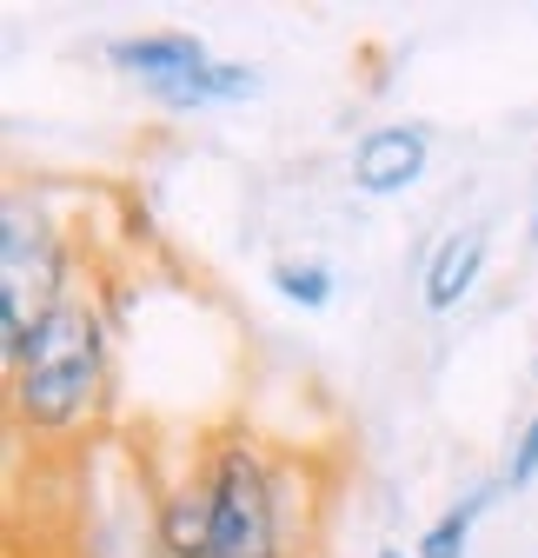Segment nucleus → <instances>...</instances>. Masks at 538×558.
I'll return each instance as SVG.
<instances>
[{
	"instance_id": "423d86ee",
	"label": "nucleus",
	"mask_w": 538,
	"mask_h": 558,
	"mask_svg": "<svg viewBox=\"0 0 538 558\" xmlns=\"http://www.w3.org/2000/svg\"><path fill=\"white\" fill-rule=\"evenodd\" d=\"M154 532H160L167 558H207V545H213V485H207V472L180 478L173 493L160 499Z\"/></svg>"
},
{
	"instance_id": "0eeeda50",
	"label": "nucleus",
	"mask_w": 538,
	"mask_h": 558,
	"mask_svg": "<svg viewBox=\"0 0 538 558\" xmlns=\"http://www.w3.org/2000/svg\"><path fill=\"white\" fill-rule=\"evenodd\" d=\"M479 272H486V227H458L439 240L432 266H426V306L432 313H452L465 293L479 287Z\"/></svg>"
},
{
	"instance_id": "39448f33",
	"label": "nucleus",
	"mask_w": 538,
	"mask_h": 558,
	"mask_svg": "<svg viewBox=\"0 0 538 558\" xmlns=\"http://www.w3.org/2000/svg\"><path fill=\"white\" fill-rule=\"evenodd\" d=\"M426 154H432V140L426 126H372L359 133V147H353V186L372 193V199H392V193H406L419 173H426Z\"/></svg>"
},
{
	"instance_id": "f03ea898",
	"label": "nucleus",
	"mask_w": 538,
	"mask_h": 558,
	"mask_svg": "<svg viewBox=\"0 0 538 558\" xmlns=\"http://www.w3.org/2000/svg\"><path fill=\"white\" fill-rule=\"evenodd\" d=\"M100 366H107V339H100V313L66 300L40 339L27 345V360L14 366V412L34 433H66L74 418L94 405L100 392Z\"/></svg>"
},
{
	"instance_id": "ddd939ff",
	"label": "nucleus",
	"mask_w": 538,
	"mask_h": 558,
	"mask_svg": "<svg viewBox=\"0 0 538 558\" xmlns=\"http://www.w3.org/2000/svg\"><path fill=\"white\" fill-rule=\"evenodd\" d=\"M379 558H406V551H379Z\"/></svg>"
},
{
	"instance_id": "1a4fd4ad",
	"label": "nucleus",
	"mask_w": 538,
	"mask_h": 558,
	"mask_svg": "<svg viewBox=\"0 0 538 558\" xmlns=\"http://www.w3.org/2000/svg\"><path fill=\"white\" fill-rule=\"evenodd\" d=\"M505 493L499 478H486V485H473L465 499H452L426 532H419V558H465V545H473V525L492 512V499Z\"/></svg>"
},
{
	"instance_id": "9d476101",
	"label": "nucleus",
	"mask_w": 538,
	"mask_h": 558,
	"mask_svg": "<svg viewBox=\"0 0 538 558\" xmlns=\"http://www.w3.org/2000/svg\"><path fill=\"white\" fill-rule=\"evenodd\" d=\"M273 293H280L286 306L319 313V306L332 300V266H319V259H280V266H273Z\"/></svg>"
},
{
	"instance_id": "f257e3e1",
	"label": "nucleus",
	"mask_w": 538,
	"mask_h": 558,
	"mask_svg": "<svg viewBox=\"0 0 538 558\" xmlns=\"http://www.w3.org/2000/svg\"><path fill=\"white\" fill-rule=\"evenodd\" d=\"M60 306H66V246L40 199L8 193V206H0V353H8V366L27 360V345Z\"/></svg>"
},
{
	"instance_id": "9b49d317",
	"label": "nucleus",
	"mask_w": 538,
	"mask_h": 558,
	"mask_svg": "<svg viewBox=\"0 0 538 558\" xmlns=\"http://www.w3.org/2000/svg\"><path fill=\"white\" fill-rule=\"evenodd\" d=\"M538 478V412L525 418V433L512 439V459H505V472H499V485H512V493H525V485Z\"/></svg>"
},
{
	"instance_id": "6e6552de",
	"label": "nucleus",
	"mask_w": 538,
	"mask_h": 558,
	"mask_svg": "<svg viewBox=\"0 0 538 558\" xmlns=\"http://www.w3.org/2000/svg\"><path fill=\"white\" fill-rule=\"evenodd\" d=\"M253 94H259V74H253V66H240V60H207L199 74L160 87L154 100H160V107H180V113H199V107H240V100H253Z\"/></svg>"
},
{
	"instance_id": "20e7f679",
	"label": "nucleus",
	"mask_w": 538,
	"mask_h": 558,
	"mask_svg": "<svg viewBox=\"0 0 538 558\" xmlns=\"http://www.w3.org/2000/svg\"><path fill=\"white\" fill-rule=\"evenodd\" d=\"M107 60L120 66L126 81H140L147 94H160V87H173V81L199 74V66L213 60V47L199 40V34H186V27H160V34H126V40H107Z\"/></svg>"
},
{
	"instance_id": "7ed1b4c3",
	"label": "nucleus",
	"mask_w": 538,
	"mask_h": 558,
	"mask_svg": "<svg viewBox=\"0 0 538 558\" xmlns=\"http://www.w3.org/2000/svg\"><path fill=\"white\" fill-rule=\"evenodd\" d=\"M207 485H213V545H207V558H286L280 485L246 439H227L213 452Z\"/></svg>"
},
{
	"instance_id": "f8f14e48",
	"label": "nucleus",
	"mask_w": 538,
	"mask_h": 558,
	"mask_svg": "<svg viewBox=\"0 0 538 558\" xmlns=\"http://www.w3.org/2000/svg\"><path fill=\"white\" fill-rule=\"evenodd\" d=\"M525 240L538 246V180H531V220H525Z\"/></svg>"
}]
</instances>
